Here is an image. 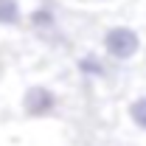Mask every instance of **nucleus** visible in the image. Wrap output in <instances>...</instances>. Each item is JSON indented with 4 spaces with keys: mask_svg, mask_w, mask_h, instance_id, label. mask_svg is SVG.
<instances>
[{
    "mask_svg": "<svg viewBox=\"0 0 146 146\" xmlns=\"http://www.w3.org/2000/svg\"><path fill=\"white\" fill-rule=\"evenodd\" d=\"M143 51V36L129 23H112L101 31V54L115 65L135 62Z\"/></svg>",
    "mask_w": 146,
    "mask_h": 146,
    "instance_id": "obj_1",
    "label": "nucleus"
},
{
    "mask_svg": "<svg viewBox=\"0 0 146 146\" xmlns=\"http://www.w3.org/2000/svg\"><path fill=\"white\" fill-rule=\"evenodd\" d=\"M59 104H62L59 93L51 84H45V82H34V84H28L20 93V112L25 118H31V121L54 118L59 112Z\"/></svg>",
    "mask_w": 146,
    "mask_h": 146,
    "instance_id": "obj_2",
    "label": "nucleus"
},
{
    "mask_svg": "<svg viewBox=\"0 0 146 146\" xmlns=\"http://www.w3.org/2000/svg\"><path fill=\"white\" fill-rule=\"evenodd\" d=\"M25 23L36 34H54L56 25H59V17H56V9L51 3H34L25 14Z\"/></svg>",
    "mask_w": 146,
    "mask_h": 146,
    "instance_id": "obj_3",
    "label": "nucleus"
},
{
    "mask_svg": "<svg viewBox=\"0 0 146 146\" xmlns=\"http://www.w3.org/2000/svg\"><path fill=\"white\" fill-rule=\"evenodd\" d=\"M107 56L98 54V51H87V54L76 56V70L79 76H84V79H90V82H101V79H107L110 76V68H107Z\"/></svg>",
    "mask_w": 146,
    "mask_h": 146,
    "instance_id": "obj_4",
    "label": "nucleus"
},
{
    "mask_svg": "<svg viewBox=\"0 0 146 146\" xmlns=\"http://www.w3.org/2000/svg\"><path fill=\"white\" fill-rule=\"evenodd\" d=\"M25 3L23 0H0V28H20L25 23Z\"/></svg>",
    "mask_w": 146,
    "mask_h": 146,
    "instance_id": "obj_5",
    "label": "nucleus"
},
{
    "mask_svg": "<svg viewBox=\"0 0 146 146\" xmlns=\"http://www.w3.org/2000/svg\"><path fill=\"white\" fill-rule=\"evenodd\" d=\"M127 118L138 132H146V93H138L127 104Z\"/></svg>",
    "mask_w": 146,
    "mask_h": 146,
    "instance_id": "obj_6",
    "label": "nucleus"
},
{
    "mask_svg": "<svg viewBox=\"0 0 146 146\" xmlns=\"http://www.w3.org/2000/svg\"><path fill=\"white\" fill-rule=\"evenodd\" d=\"M79 3H87V6H112L118 0H79Z\"/></svg>",
    "mask_w": 146,
    "mask_h": 146,
    "instance_id": "obj_7",
    "label": "nucleus"
}]
</instances>
